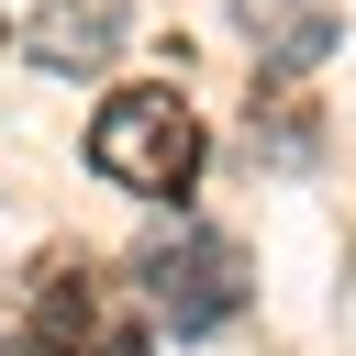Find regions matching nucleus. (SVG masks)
<instances>
[{"mask_svg": "<svg viewBox=\"0 0 356 356\" xmlns=\"http://www.w3.org/2000/svg\"><path fill=\"white\" fill-rule=\"evenodd\" d=\"M234 22L256 33V56L289 78V67H312V56H334V0H234Z\"/></svg>", "mask_w": 356, "mask_h": 356, "instance_id": "nucleus-5", "label": "nucleus"}, {"mask_svg": "<svg viewBox=\"0 0 356 356\" xmlns=\"http://www.w3.org/2000/svg\"><path fill=\"white\" fill-rule=\"evenodd\" d=\"M134 278H145V312H156L167 334H222V323L245 312V245H234L222 222L156 234V245L134 256Z\"/></svg>", "mask_w": 356, "mask_h": 356, "instance_id": "nucleus-3", "label": "nucleus"}, {"mask_svg": "<svg viewBox=\"0 0 356 356\" xmlns=\"http://www.w3.org/2000/svg\"><path fill=\"white\" fill-rule=\"evenodd\" d=\"M22 56L56 67V78L111 67V56H122V0H44V11L22 22Z\"/></svg>", "mask_w": 356, "mask_h": 356, "instance_id": "nucleus-4", "label": "nucleus"}, {"mask_svg": "<svg viewBox=\"0 0 356 356\" xmlns=\"http://www.w3.org/2000/svg\"><path fill=\"white\" fill-rule=\"evenodd\" d=\"M89 167H100L111 189H134V200H178V189L200 178V122H189V100L156 89V78L111 89L100 122H89Z\"/></svg>", "mask_w": 356, "mask_h": 356, "instance_id": "nucleus-2", "label": "nucleus"}, {"mask_svg": "<svg viewBox=\"0 0 356 356\" xmlns=\"http://www.w3.org/2000/svg\"><path fill=\"white\" fill-rule=\"evenodd\" d=\"M0 345H11V356H156V345H145V300H134L100 256H78V245H56V256H33V267L11 278Z\"/></svg>", "mask_w": 356, "mask_h": 356, "instance_id": "nucleus-1", "label": "nucleus"}]
</instances>
